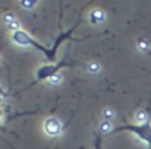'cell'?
I'll list each match as a JSON object with an SVG mask.
<instances>
[{
    "instance_id": "cell-1",
    "label": "cell",
    "mask_w": 151,
    "mask_h": 149,
    "mask_svg": "<svg viewBox=\"0 0 151 149\" xmlns=\"http://www.w3.org/2000/svg\"><path fill=\"white\" fill-rule=\"evenodd\" d=\"M43 129H44L46 135H49V136H53V138H54V136H59V135L62 133L63 126H62V123H60L56 117H49V118L44 120Z\"/></svg>"
},
{
    "instance_id": "cell-2",
    "label": "cell",
    "mask_w": 151,
    "mask_h": 149,
    "mask_svg": "<svg viewBox=\"0 0 151 149\" xmlns=\"http://www.w3.org/2000/svg\"><path fill=\"white\" fill-rule=\"evenodd\" d=\"M12 38H13V43H16V44H19V46H27V44L31 43L29 35H27V34L22 32V31H16V32H13Z\"/></svg>"
},
{
    "instance_id": "cell-3",
    "label": "cell",
    "mask_w": 151,
    "mask_h": 149,
    "mask_svg": "<svg viewBox=\"0 0 151 149\" xmlns=\"http://www.w3.org/2000/svg\"><path fill=\"white\" fill-rule=\"evenodd\" d=\"M104 19H106V13H104L103 10H100V9L93 10L91 15H90L91 24H101V22H104Z\"/></svg>"
},
{
    "instance_id": "cell-4",
    "label": "cell",
    "mask_w": 151,
    "mask_h": 149,
    "mask_svg": "<svg viewBox=\"0 0 151 149\" xmlns=\"http://www.w3.org/2000/svg\"><path fill=\"white\" fill-rule=\"evenodd\" d=\"M137 47H138L139 51L147 53V51L150 50V43H148V40H145V38H139V40L137 41Z\"/></svg>"
},
{
    "instance_id": "cell-5",
    "label": "cell",
    "mask_w": 151,
    "mask_h": 149,
    "mask_svg": "<svg viewBox=\"0 0 151 149\" xmlns=\"http://www.w3.org/2000/svg\"><path fill=\"white\" fill-rule=\"evenodd\" d=\"M87 70H88V73H91V75H97L101 70V66L97 61H90L88 66H87Z\"/></svg>"
},
{
    "instance_id": "cell-6",
    "label": "cell",
    "mask_w": 151,
    "mask_h": 149,
    "mask_svg": "<svg viewBox=\"0 0 151 149\" xmlns=\"http://www.w3.org/2000/svg\"><path fill=\"white\" fill-rule=\"evenodd\" d=\"M37 4V0H21V6L24 9H34Z\"/></svg>"
},
{
    "instance_id": "cell-7",
    "label": "cell",
    "mask_w": 151,
    "mask_h": 149,
    "mask_svg": "<svg viewBox=\"0 0 151 149\" xmlns=\"http://www.w3.org/2000/svg\"><path fill=\"white\" fill-rule=\"evenodd\" d=\"M103 117H104L106 121H109V120H111V118L114 117V111H113L111 108H106V110L103 111Z\"/></svg>"
},
{
    "instance_id": "cell-8",
    "label": "cell",
    "mask_w": 151,
    "mask_h": 149,
    "mask_svg": "<svg viewBox=\"0 0 151 149\" xmlns=\"http://www.w3.org/2000/svg\"><path fill=\"white\" fill-rule=\"evenodd\" d=\"M60 82H62V76L60 75H53V76L49 78V83L50 85H59Z\"/></svg>"
},
{
    "instance_id": "cell-9",
    "label": "cell",
    "mask_w": 151,
    "mask_h": 149,
    "mask_svg": "<svg viewBox=\"0 0 151 149\" xmlns=\"http://www.w3.org/2000/svg\"><path fill=\"white\" fill-rule=\"evenodd\" d=\"M100 130L103 132V133H109L110 130H111V124H110V121H103L101 123V126H100Z\"/></svg>"
},
{
    "instance_id": "cell-10",
    "label": "cell",
    "mask_w": 151,
    "mask_h": 149,
    "mask_svg": "<svg viewBox=\"0 0 151 149\" xmlns=\"http://www.w3.org/2000/svg\"><path fill=\"white\" fill-rule=\"evenodd\" d=\"M135 118H137L138 121H145V120L148 118V114H147L145 111H138V113L135 114Z\"/></svg>"
}]
</instances>
